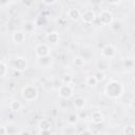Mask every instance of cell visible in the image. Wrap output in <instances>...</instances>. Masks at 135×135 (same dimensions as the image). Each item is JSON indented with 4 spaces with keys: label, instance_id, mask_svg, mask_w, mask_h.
<instances>
[{
    "label": "cell",
    "instance_id": "cell-25",
    "mask_svg": "<svg viewBox=\"0 0 135 135\" xmlns=\"http://www.w3.org/2000/svg\"><path fill=\"white\" fill-rule=\"evenodd\" d=\"M94 76H95V78L97 79L98 83H99V82H103V81L105 80V78H107V74H105V72L102 71V70H97V71L95 72Z\"/></svg>",
    "mask_w": 135,
    "mask_h": 135
},
{
    "label": "cell",
    "instance_id": "cell-15",
    "mask_svg": "<svg viewBox=\"0 0 135 135\" xmlns=\"http://www.w3.org/2000/svg\"><path fill=\"white\" fill-rule=\"evenodd\" d=\"M103 119H104V116L100 110H95L91 115V121L94 124H100L103 121Z\"/></svg>",
    "mask_w": 135,
    "mask_h": 135
},
{
    "label": "cell",
    "instance_id": "cell-12",
    "mask_svg": "<svg viewBox=\"0 0 135 135\" xmlns=\"http://www.w3.org/2000/svg\"><path fill=\"white\" fill-rule=\"evenodd\" d=\"M79 55L85 60V61H89L91 60L93 57H94V50L92 46H89V45H84L81 47L80 52H79Z\"/></svg>",
    "mask_w": 135,
    "mask_h": 135
},
{
    "label": "cell",
    "instance_id": "cell-41",
    "mask_svg": "<svg viewBox=\"0 0 135 135\" xmlns=\"http://www.w3.org/2000/svg\"><path fill=\"white\" fill-rule=\"evenodd\" d=\"M134 31H135V23H134Z\"/></svg>",
    "mask_w": 135,
    "mask_h": 135
},
{
    "label": "cell",
    "instance_id": "cell-20",
    "mask_svg": "<svg viewBox=\"0 0 135 135\" xmlns=\"http://www.w3.org/2000/svg\"><path fill=\"white\" fill-rule=\"evenodd\" d=\"M38 129H39V131H41V130H51L52 129L51 120H49L46 118H42L38 122Z\"/></svg>",
    "mask_w": 135,
    "mask_h": 135
},
{
    "label": "cell",
    "instance_id": "cell-3",
    "mask_svg": "<svg viewBox=\"0 0 135 135\" xmlns=\"http://www.w3.org/2000/svg\"><path fill=\"white\" fill-rule=\"evenodd\" d=\"M11 68L18 72V73H23L27 70L28 68V63L26 61V59L22 56H18V57H15L14 59H12L11 61Z\"/></svg>",
    "mask_w": 135,
    "mask_h": 135
},
{
    "label": "cell",
    "instance_id": "cell-23",
    "mask_svg": "<svg viewBox=\"0 0 135 135\" xmlns=\"http://www.w3.org/2000/svg\"><path fill=\"white\" fill-rule=\"evenodd\" d=\"M85 84L88 86L94 88V86H96L98 84V81H97V79L95 78L94 75H89V76L85 77Z\"/></svg>",
    "mask_w": 135,
    "mask_h": 135
},
{
    "label": "cell",
    "instance_id": "cell-21",
    "mask_svg": "<svg viewBox=\"0 0 135 135\" xmlns=\"http://www.w3.org/2000/svg\"><path fill=\"white\" fill-rule=\"evenodd\" d=\"M84 105H85V98L79 96V97H76L74 99V107L76 110L81 111L84 109Z\"/></svg>",
    "mask_w": 135,
    "mask_h": 135
},
{
    "label": "cell",
    "instance_id": "cell-24",
    "mask_svg": "<svg viewBox=\"0 0 135 135\" xmlns=\"http://www.w3.org/2000/svg\"><path fill=\"white\" fill-rule=\"evenodd\" d=\"M122 134H124V135H135V126L134 124H126L122 128Z\"/></svg>",
    "mask_w": 135,
    "mask_h": 135
},
{
    "label": "cell",
    "instance_id": "cell-7",
    "mask_svg": "<svg viewBox=\"0 0 135 135\" xmlns=\"http://www.w3.org/2000/svg\"><path fill=\"white\" fill-rule=\"evenodd\" d=\"M116 54H117L116 47L111 43L104 44L103 47L101 49V56L103 59H112L116 56Z\"/></svg>",
    "mask_w": 135,
    "mask_h": 135
},
{
    "label": "cell",
    "instance_id": "cell-33",
    "mask_svg": "<svg viewBox=\"0 0 135 135\" xmlns=\"http://www.w3.org/2000/svg\"><path fill=\"white\" fill-rule=\"evenodd\" d=\"M105 2L109 4H112V5H118V4H120L121 0H105Z\"/></svg>",
    "mask_w": 135,
    "mask_h": 135
},
{
    "label": "cell",
    "instance_id": "cell-18",
    "mask_svg": "<svg viewBox=\"0 0 135 135\" xmlns=\"http://www.w3.org/2000/svg\"><path fill=\"white\" fill-rule=\"evenodd\" d=\"M36 28V23L34 21H25L22 24V30L26 34H32Z\"/></svg>",
    "mask_w": 135,
    "mask_h": 135
},
{
    "label": "cell",
    "instance_id": "cell-27",
    "mask_svg": "<svg viewBox=\"0 0 135 135\" xmlns=\"http://www.w3.org/2000/svg\"><path fill=\"white\" fill-rule=\"evenodd\" d=\"M110 26H111V28H112L113 32H118V31L121 30V27H122V23H121L120 21H116V22H113Z\"/></svg>",
    "mask_w": 135,
    "mask_h": 135
},
{
    "label": "cell",
    "instance_id": "cell-16",
    "mask_svg": "<svg viewBox=\"0 0 135 135\" xmlns=\"http://www.w3.org/2000/svg\"><path fill=\"white\" fill-rule=\"evenodd\" d=\"M79 115H78V113H76V112H71V113H69L68 114V116H66V122H68V124H71V126H75V124H77L78 122H79Z\"/></svg>",
    "mask_w": 135,
    "mask_h": 135
},
{
    "label": "cell",
    "instance_id": "cell-22",
    "mask_svg": "<svg viewBox=\"0 0 135 135\" xmlns=\"http://www.w3.org/2000/svg\"><path fill=\"white\" fill-rule=\"evenodd\" d=\"M7 74H8V64L4 60H1L0 61V77L4 78Z\"/></svg>",
    "mask_w": 135,
    "mask_h": 135
},
{
    "label": "cell",
    "instance_id": "cell-4",
    "mask_svg": "<svg viewBox=\"0 0 135 135\" xmlns=\"http://www.w3.org/2000/svg\"><path fill=\"white\" fill-rule=\"evenodd\" d=\"M97 18H98L99 23H100L101 25L110 26V25L114 22V15H113V13H112L110 9H108V8L102 9V11L99 13V15L97 16Z\"/></svg>",
    "mask_w": 135,
    "mask_h": 135
},
{
    "label": "cell",
    "instance_id": "cell-34",
    "mask_svg": "<svg viewBox=\"0 0 135 135\" xmlns=\"http://www.w3.org/2000/svg\"><path fill=\"white\" fill-rule=\"evenodd\" d=\"M42 1H43V3L46 4V5H53V4H55L58 0H42Z\"/></svg>",
    "mask_w": 135,
    "mask_h": 135
},
{
    "label": "cell",
    "instance_id": "cell-35",
    "mask_svg": "<svg viewBox=\"0 0 135 135\" xmlns=\"http://www.w3.org/2000/svg\"><path fill=\"white\" fill-rule=\"evenodd\" d=\"M11 2V0H1V7L3 8L4 6L8 5V3Z\"/></svg>",
    "mask_w": 135,
    "mask_h": 135
},
{
    "label": "cell",
    "instance_id": "cell-5",
    "mask_svg": "<svg viewBox=\"0 0 135 135\" xmlns=\"http://www.w3.org/2000/svg\"><path fill=\"white\" fill-rule=\"evenodd\" d=\"M57 94L60 98L63 99H71L74 96V88L71 84L68 83H62L58 90H57Z\"/></svg>",
    "mask_w": 135,
    "mask_h": 135
},
{
    "label": "cell",
    "instance_id": "cell-11",
    "mask_svg": "<svg viewBox=\"0 0 135 135\" xmlns=\"http://www.w3.org/2000/svg\"><path fill=\"white\" fill-rule=\"evenodd\" d=\"M66 17H68V19H70L73 22H78L81 19V12L78 8L71 7L66 12Z\"/></svg>",
    "mask_w": 135,
    "mask_h": 135
},
{
    "label": "cell",
    "instance_id": "cell-1",
    "mask_svg": "<svg viewBox=\"0 0 135 135\" xmlns=\"http://www.w3.org/2000/svg\"><path fill=\"white\" fill-rule=\"evenodd\" d=\"M124 84L116 79H111L104 85V94L110 99H119L124 94Z\"/></svg>",
    "mask_w": 135,
    "mask_h": 135
},
{
    "label": "cell",
    "instance_id": "cell-38",
    "mask_svg": "<svg viewBox=\"0 0 135 135\" xmlns=\"http://www.w3.org/2000/svg\"><path fill=\"white\" fill-rule=\"evenodd\" d=\"M130 105H131L133 109H135V97H133V98L131 99V101H130Z\"/></svg>",
    "mask_w": 135,
    "mask_h": 135
},
{
    "label": "cell",
    "instance_id": "cell-8",
    "mask_svg": "<svg viewBox=\"0 0 135 135\" xmlns=\"http://www.w3.org/2000/svg\"><path fill=\"white\" fill-rule=\"evenodd\" d=\"M97 19V14L94 9H86L81 13V21L85 24H91Z\"/></svg>",
    "mask_w": 135,
    "mask_h": 135
},
{
    "label": "cell",
    "instance_id": "cell-19",
    "mask_svg": "<svg viewBox=\"0 0 135 135\" xmlns=\"http://www.w3.org/2000/svg\"><path fill=\"white\" fill-rule=\"evenodd\" d=\"M85 62H86V61H85L80 55H76V56H74L73 59H72L73 65H74L75 68H78V69L83 68V66L85 65Z\"/></svg>",
    "mask_w": 135,
    "mask_h": 135
},
{
    "label": "cell",
    "instance_id": "cell-10",
    "mask_svg": "<svg viewBox=\"0 0 135 135\" xmlns=\"http://www.w3.org/2000/svg\"><path fill=\"white\" fill-rule=\"evenodd\" d=\"M45 40H46L47 44H50V45H57L60 42V35L55 31L49 32L45 35Z\"/></svg>",
    "mask_w": 135,
    "mask_h": 135
},
{
    "label": "cell",
    "instance_id": "cell-40",
    "mask_svg": "<svg viewBox=\"0 0 135 135\" xmlns=\"http://www.w3.org/2000/svg\"><path fill=\"white\" fill-rule=\"evenodd\" d=\"M132 51L135 53V45H133V46H132Z\"/></svg>",
    "mask_w": 135,
    "mask_h": 135
},
{
    "label": "cell",
    "instance_id": "cell-32",
    "mask_svg": "<svg viewBox=\"0 0 135 135\" xmlns=\"http://www.w3.org/2000/svg\"><path fill=\"white\" fill-rule=\"evenodd\" d=\"M8 134V130H7V127L2 124L0 127V135H7Z\"/></svg>",
    "mask_w": 135,
    "mask_h": 135
},
{
    "label": "cell",
    "instance_id": "cell-6",
    "mask_svg": "<svg viewBox=\"0 0 135 135\" xmlns=\"http://www.w3.org/2000/svg\"><path fill=\"white\" fill-rule=\"evenodd\" d=\"M35 56L37 58H40V57H45V56H49L51 55V46L50 44L47 43H37L36 46H35Z\"/></svg>",
    "mask_w": 135,
    "mask_h": 135
},
{
    "label": "cell",
    "instance_id": "cell-28",
    "mask_svg": "<svg viewBox=\"0 0 135 135\" xmlns=\"http://www.w3.org/2000/svg\"><path fill=\"white\" fill-rule=\"evenodd\" d=\"M62 133H63V134H68V135H70V134H75V133H76V130L74 129L73 126L69 124V127H64V128H63Z\"/></svg>",
    "mask_w": 135,
    "mask_h": 135
},
{
    "label": "cell",
    "instance_id": "cell-2",
    "mask_svg": "<svg viewBox=\"0 0 135 135\" xmlns=\"http://www.w3.org/2000/svg\"><path fill=\"white\" fill-rule=\"evenodd\" d=\"M21 97L23 100L28 101V102H33L36 101L39 97V92L38 89L33 85V84H26L21 89Z\"/></svg>",
    "mask_w": 135,
    "mask_h": 135
},
{
    "label": "cell",
    "instance_id": "cell-29",
    "mask_svg": "<svg viewBox=\"0 0 135 135\" xmlns=\"http://www.w3.org/2000/svg\"><path fill=\"white\" fill-rule=\"evenodd\" d=\"M72 82H73V77H72L71 75H69V74L63 75V77H62V83L72 84Z\"/></svg>",
    "mask_w": 135,
    "mask_h": 135
},
{
    "label": "cell",
    "instance_id": "cell-39",
    "mask_svg": "<svg viewBox=\"0 0 135 135\" xmlns=\"http://www.w3.org/2000/svg\"><path fill=\"white\" fill-rule=\"evenodd\" d=\"M132 81H133V82H134V84H135V75L132 77Z\"/></svg>",
    "mask_w": 135,
    "mask_h": 135
},
{
    "label": "cell",
    "instance_id": "cell-37",
    "mask_svg": "<svg viewBox=\"0 0 135 135\" xmlns=\"http://www.w3.org/2000/svg\"><path fill=\"white\" fill-rule=\"evenodd\" d=\"M39 133L42 134V135H44V134H51L52 131L51 130H41V131H39Z\"/></svg>",
    "mask_w": 135,
    "mask_h": 135
},
{
    "label": "cell",
    "instance_id": "cell-30",
    "mask_svg": "<svg viewBox=\"0 0 135 135\" xmlns=\"http://www.w3.org/2000/svg\"><path fill=\"white\" fill-rule=\"evenodd\" d=\"M59 105H60V109H61V110L66 109V108L69 107V99H63V98H60Z\"/></svg>",
    "mask_w": 135,
    "mask_h": 135
},
{
    "label": "cell",
    "instance_id": "cell-17",
    "mask_svg": "<svg viewBox=\"0 0 135 135\" xmlns=\"http://www.w3.org/2000/svg\"><path fill=\"white\" fill-rule=\"evenodd\" d=\"M8 108H9V110H11L12 112L17 113V112L21 111V109H22V103H21V101H19V100H17V99H13V100L9 101Z\"/></svg>",
    "mask_w": 135,
    "mask_h": 135
},
{
    "label": "cell",
    "instance_id": "cell-31",
    "mask_svg": "<svg viewBox=\"0 0 135 135\" xmlns=\"http://www.w3.org/2000/svg\"><path fill=\"white\" fill-rule=\"evenodd\" d=\"M57 23H58L59 25H61V26L65 25V24H66V18H65V17H62V16H60V17L57 19Z\"/></svg>",
    "mask_w": 135,
    "mask_h": 135
},
{
    "label": "cell",
    "instance_id": "cell-9",
    "mask_svg": "<svg viewBox=\"0 0 135 135\" xmlns=\"http://www.w3.org/2000/svg\"><path fill=\"white\" fill-rule=\"evenodd\" d=\"M25 39H26V33L23 30H16L12 34V41L17 45L24 43Z\"/></svg>",
    "mask_w": 135,
    "mask_h": 135
},
{
    "label": "cell",
    "instance_id": "cell-26",
    "mask_svg": "<svg viewBox=\"0 0 135 135\" xmlns=\"http://www.w3.org/2000/svg\"><path fill=\"white\" fill-rule=\"evenodd\" d=\"M35 23H36V25H45L47 23V18L44 15H40L36 18Z\"/></svg>",
    "mask_w": 135,
    "mask_h": 135
},
{
    "label": "cell",
    "instance_id": "cell-13",
    "mask_svg": "<svg viewBox=\"0 0 135 135\" xmlns=\"http://www.w3.org/2000/svg\"><path fill=\"white\" fill-rule=\"evenodd\" d=\"M122 68L127 72H132L135 70V58L134 57H127L123 58L121 61Z\"/></svg>",
    "mask_w": 135,
    "mask_h": 135
},
{
    "label": "cell",
    "instance_id": "cell-14",
    "mask_svg": "<svg viewBox=\"0 0 135 135\" xmlns=\"http://www.w3.org/2000/svg\"><path fill=\"white\" fill-rule=\"evenodd\" d=\"M53 64V59L51 57V55L49 56H45V57H40V58H37V65L40 66V68H43V69H46V68H51Z\"/></svg>",
    "mask_w": 135,
    "mask_h": 135
},
{
    "label": "cell",
    "instance_id": "cell-36",
    "mask_svg": "<svg viewBox=\"0 0 135 135\" xmlns=\"http://www.w3.org/2000/svg\"><path fill=\"white\" fill-rule=\"evenodd\" d=\"M18 134L19 135H30L31 134V132H28V131H26V130H21V131H18Z\"/></svg>",
    "mask_w": 135,
    "mask_h": 135
}]
</instances>
